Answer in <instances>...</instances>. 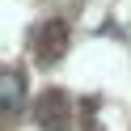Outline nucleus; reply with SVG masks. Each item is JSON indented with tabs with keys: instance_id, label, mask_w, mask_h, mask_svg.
<instances>
[{
	"instance_id": "f03ea898",
	"label": "nucleus",
	"mask_w": 131,
	"mask_h": 131,
	"mask_svg": "<svg viewBox=\"0 0 131 131\" xmlns=\"http://www.w3.org/2000/svg\"><path fill=\"white\" fill-rule=\"evenodd\" d=\"M21 102H26V80H21L17 68H9L0 76V106H4V114H13Z\"/></svg>"
},
{
	"instance_id": "f257e3e1",
	"label": "nucleus",
	"mask_w": 131,
	"mask_h": 131,
	"mask_svg": "<svg viewBox=\"0 0 131 131\" xmlns=\"http://www.w3.org/2000/svg\"><path fill=\"white\" fill-rule=\"evenodd\" d=\"M68 47V26L63 21H47L42 38H38V55H42V63H55V55Z\"/></svg>"
}]
</instances>
